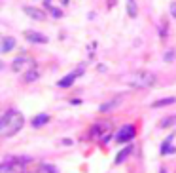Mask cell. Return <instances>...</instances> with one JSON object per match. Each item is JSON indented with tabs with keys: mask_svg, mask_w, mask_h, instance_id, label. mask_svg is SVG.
I'll use <instances>...</instances> for the list:
<instances>
[{
	"mask_svg": "<svg viewBox=\"0 0 176 173\" xmlns=\"http://www.w3.org/2000/svg\"><path fill=\"white\" fill-rule=\"evenodd\" d=\"M161 173H165V169H161Z\"/></svg>",
	"mask_w": 176,
	"mask_h": 173,
	"instance_id": "cell-24",
	"label": "cell"
},
{
	"mask_svg": "<svg viewBox=\"0 0 176 173\" xmlns=\"http://www.w3.org/2000/svg\"><path fill=\"white\" fill-rule=\"evenodd\" d=\"M172 103H176V97H167V99H159V101H155V103H151V107H153V109H159V107H167V105H172Z\"/></svg>",
	"mask_w": 176,
	"mask_h": 173,
	"instance_id": "cell-13",
	"label": "cell"
},
{
	"mask_svg": "<svg viewBox=\"0 0 176 173\" xmlns=\"http://www.w3.org/2000/svg\"><path fill=\"white\" fill-rule=\"evenodd\" d=\"M25 38L32 44H46L48 42V36L42 34V32H36V30H25Z\"/></svg>",
	"mask_w": 176,
	"mask_h": 173,
	"instance_id": "cell-7",
	"label": "cell"
},
{
	"mask_svg": "<svg viewBox=\"0 0 176 173\" xmlns=\"http://www.w3.org/2000/svg\"><path fill=\"white\" fill-rule=\"evenodd\" d=\"M155 74L148 72V70H136V72H131L127 76H123V82L131 88H150V86L155 84Z\"/></svg>",
	"mask_w": 176,
	"mask_h": 173,
	"instance_id": "cell-2",
	"label": "cell"
},
{
	"mask_svg": "<svg viewBox=\"0 0 176 173\" xmlns=\"http://www.w3.org/2000/svg\"><path fill=\"white\" fill-rule=\"evenodd\" d=\"M30 67H32V59L27 55V53H21V55H19V57H15V59H13V63H12L13 72H23L25 69H27V70H30Z\"/></svg>",
	"mask_w": 176,
	"mask_h": 173,
	"instance_id": "cell-4",
	"label": "cell"
},
{
	"mask_svg": "<svg viewBox=\"0 0 176 173\" xmlns=\"http://www.w3.org/2000/svg\"><path fill=\"white\" fill-rule=\"evenodd\" d=\"M165 61H174V51H169V53H165Z\"/></svg>",
	"mask_w": 176,
	"mask_h": 173,
	"instance_id": "cell-21",
	"label": "cell"
},
{
	"mask_svg": "<svg viewBox=\"0 0 176 173\" xmlns=\"http://www.w3.org/2000/svg\"><path fill=\"white\" fill-rule=\"evenodd\" d=\"M176 124V116H167L165 120H161L159 122V126L161 127H170V126H174Z\"/></svg>",
	"mask_w": 176,
	"mask_h": 173,
	"instance_id": "cell-18",
	"label": "cell"
},
{
	"mask_svg": "<svg viewBox=\"0 0 176 173\" xmlns=\"http://www.w3.org/2000/svg\"><path fill=\"white\" fill-rule=\"evenodd\" d=\"M23 12H25L30 19H36V21H44V19L48 17L46 12H42V10H38V8H30V6H25Z\"/></svg>",
	"mask_w": 176,
	"mask_h": 173,
	"instance_id": "cell-9",
	"label": "cell"
},
{
	"mask_svg": "<svg viewBox=\"0 0 176 173\" xmlns=\"http://www.w3.org/2000/svg\"><path fill=\"white\" fill-rule=\"evenodd\" d=\"M135 135H136V127H135L133 124H127V126H123V127L116 133V141H117V143H125V141L135 139Z\"/></svg>",
	"mask_w": 176,
	"mask_h": 173,
	"instance_id": "cell-5",
	"label": "cell"
},
{
	"mask_svg": "<svg viewBox=\"0 0 176 173\" xmlns=\"http://www.w3.org/2000/svg\"><path fill=\"white\" fill-rule=\"evenodd\" d=\"M38 76H40V72H38L36 69H30V70H27V74H25V82H34Z\"/></svg>",
	"mask_w": 176,
	"mask_h": 173,
	"instance_id": "cell-16",
	"label": "cell"
},
{
	"mask_svg": "<svg viewBox=\"0 0 176 173\" xmlns=\"http://www.w3.org/2000/svg\"><path fill=\"white\" fill-rule=\"evenodd\" d=\"M23 126H25V116L15 109H8L2 114V118H0V135L8 139V137L19 133Z\"/></svg>",
	"mask_w": 176,
	"mask_h": 173,
	"instance_id": "cell-1",
	"label": "cell"
},
{
	"mask_svg": "<svg viewBox=\"0 0 176 173\" xmlns=\"http://www.w3.org/2000/svg\"><path fill=\"white\" fill-rule=\"evenodd\" d=\"M78 76H82V69H78V70H74V72H70V74H67L64 78H61L59 80V88H70V86L74 84V80L78 78Z\"/></svg>",
	"mask_w": 176,
	"mask_h": 173,
	"instance_id": "cell-8",
	"label": "cell"
},
{
	"mask_svg": "<svg viewBox=\"0 0 176 173\" xmlns=\"http://www.w3.org/2000/svg\"><path fill=\"white\" fill-rule=\"evenodd\" d=\"M110 131H112V122H98L91 127V137L93 139H101V141H108Z\"/></svg>",
	"mask_w": 176,
	"mask_h": 173,
	"instance_id": "cell-3",
	"label": "cell"
},
{
	"mask_svg": "<svg viewBox=\"0 0 176 173\" xmlns=\"http://www.w3.org/2000/svg\"><path fill=\"white\" fill-rule=\"evenodd\" d=\"M49 2H51V0H46V4H48V6H49Z\"/></svg>",
	"mask_w": 176,
	"mask_h": 173,
	"instance_id": "cell-23",
	"label": "cell"
},
{
	"mask_svg": "<svg viewBox=\"0 0 176 173\" xmlns=\"http://www.w3.org/2000/svg\"><path fill=\"white\" fill-rule=\"evenodd\" d=\"M49 12H51V15H53V17H63V12H61L59 8H51Z\"/></svg>",
	"mask_w": 176,
	"mask_h": 173,
	"instance_id": "cell-20",
	"label": "cell"
},
{
	"mask_svg": "<svg viewBox=\"0 0 176 173\" xmlns=\"http://www.w3.org/2000/svg\"><path fill=\"white\" fill-rule=\"evenodd\" d=\"M170 15H172V17H176V2H172V4H170Z\"/></svg>",
	"mask_w": 176,
	"mask_h": 173,
	"instance_id": "cell-22",
	"label": "cell"
},
{
	"mask_svg": "<svg viewBox=\"0 0 176 173\" xmlns=\"http://www.w3.org/2000/svg\"><path fill=\"white\" fill-rule=\"evenodd\" d=\"M40 169H42V173H57V169H55L51 164H42Z\"/></svg>",
	"mask_w": 176,
	"mask_h": 173,
	"instance_id": "cell-19",
	"label": "cell"
},
{
	"mask_svg": "<svg viewBox=\"0 0 176 173\" xmlns=\"http://www.w3.org/2000/svg\"><path fill=\"white\" fill-rule=\"evenodd\" d=\"M170 141H172V135H169V139L161 145V154H170V152H174V150H176L174 147H170Z\"/></svg>",
	"mask_w": 176,
	"mask_h": 173,
	"instance_id": "cell-14",
	"label": "cell"
},
{
	"mask_svg": "<svg viewBox=\"0 0 176 173\" xmlns=\"http://www.w3.org/2000/svg\"><path fill=\"white\" fill-rule=\"evenodd\" d=\"M49 122V116L48 114H38V116H34V118H32V126H34V127H40V126H44V124H48Z\"/></svg>",
	"mask_w": 176,
	"mask_h": 173,
	"instance_id": "cell-12",
	"label": "cell"
},
{
	"mask_svg": "<svg viewBox=\"0 0 176 173\" xmlns=\"http://www.w3.org/2000/svg\"><path fill=\"white\" fill-rule=\"evenodd\" d=\"M15 48V38L13 36H4L0 42V53H8Z\"/></svg>",
	"mask_w": 176,
	"mask_h": 173,
	"instance_id": "cell-10",
	"label": "cell"
},
{
	"mask_svg": "<svg viewBox=\"0 0 176 173\" xmlns=\"http://www.w3.org/2000/svg\"><path fill=\"white\" fill-rule=\"evenodd\" d=\"M131 152H133V147H125L123 150H121V152H119L117 156H116V164H121V162L131 154Z\"/></svg>",
	"mask_w": 176,
	"mask_h": 173,
	"instance_id": "cell-15",
	"label": "cell"
},
{
	"mask_svg": "<svg viewBox=\"0 0 176 173\" xmlns=\"http://www.w3.org/2000/svg\"><path fill=\"white\" fill-rule=\"evenodd\" d=\"M127 12H129L131 17H136L138 8H136V4H135V0H129V2H127Z\"/></svg>",
	"mask_w": 176,
	"mask_h": 173,
	"instance_id": "cell-17",
	"label": "cell"
},
{
	"mask_svg": "<svg viewBox=\"0 0 176 173\" xmlns=\"http://www.w3.org/2000/svg\"><path fill=\"white\" fill-rule=\"evenodd\" d=\"M121 101H123V97H116V99H112L110 103H106V105H102V107H101V112H108V111L116 109V107L121 105Z\"/></svg>",
	"mask_w": 176,
	"mask_h": 173,
	"instance_id": "cell-11",
	"label": "cell"
},
{
	"mask_svg": "<svg viewBox=\"0 0 176 173\" xmlns=\"http://www.w3.org/2000/svg\"><path fill=\"white\" fill-rule=\"evenodd\" d=\"M15 162L12 164L10 160H4L0 166V173H23V164H15Z\"/></svg>",
	"mask_w": 176,
	"mask_h": 173,
	"instance_id": "cell-6",
	"label": "cell"
}]
</instances>
